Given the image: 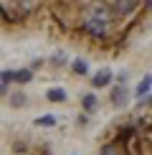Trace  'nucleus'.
Instances as JSON below:
<instances>
[{
    "label": "nucleus",
    "mask_w": 152,
    "mask_h": 155,
    "mask_svg": "<svg viewBox=\"0 0 152 155\" xmlns=\"http://www.w3.org/2000/svg\"><path fill=\"white\" fill-rule=\"evenodd\" d=\"M81 104H84L86 112H97V104H99V102H97V97H94V94H86L84 99H81Z\"/></svg>",
    "instance_id": "0eeeda50"
},
{
    "label": "nucleus",
    "mask_w": 152,
    "mask_h": 155,
    "mask_svg": "<svg viewBox=\"0 0 152 155\" xmlns=\"http://www.w3.org/2000/svg\"><path fill=\"white\" fill-rule=\"evenodd\" d=\"M8 102H10V107L21 109V107H25V102H28V97H25V94H21V92H13V94L8 97Z\"/></svg>",
    "instance_id": "39448f33"
},
{
    "label": "nucleus",
    "mask_w": 152,
    "mask_h": 155,
    "mask_svg": "<svg viewBox=\"0 0 152 155\" xmlns=\"http://www.w3.org/2000/svg\"><path fill=\"white\" fill-rule=\"evenodd\" d=\"M46 97H48V102H66V92H63V89H48L46 92Z\"/></svg>",
    "instance_id": "423d86ee"
},
{
    "label": "nucleus",
    "mask_w": 152,
    "mask_h": 155,
    "mask_svg": "<svg viewBox=\"0 0 152 155\" xmlns=\"http://www.w3.org/2000/svg\"><path fill=\"white\" fill-rule=\"evenodd\" d=\"M150 84H152V76H144V79L139 81V87H137V94H144L150 89Z\"/></svg>",
    "instance_id": "1a4fd4ad"
},
{
    "label": "nucleus",
    "mask_w": 152,
    "mask_h": 155,
    "mask_svg": "<svg viewBox=\"0 0 152 155\" xmlns=\"http://www.w3.org/2000/svg\"><path fill=\"white\" fill-rule=\"evenodd\" d=\"M152 28V0H0V36L46 33L97 59H119Z\"/></svg>",
    "instance_id": "f257e3e1"
},
{
    "label": "nucleus",
    "mask_w": 152,
    "mask_h": 155,
    "mask_svg": "<svg viewBox=\"0 0 152 155\" xmlns=\"http://www.w3.org/2000/svg\"><path fill=\"white\" fill-rule=\"evenodd\" d=\"M71 69H74V74H79V76H84V74L89 71V69H86V61H81V59H79V61H74V64H71Z\"/></svg>",
    "instance_id": "6e6552de"
},
{
    "label": "nucleus",
    "mask_w": 152,
    "mask_h": 155,
    "mask_svg": "<svg viewBox=\"0 0 152 155\" xmlns=\"http://www.w3.org/2000/svg\"><path fill=\"white\" fill-rule=\"evenodd\" d=\"M109 84H112V69H101L99 74H94V76H91V87H97V89L109 87Z\"/></svg>",
    "instance_id": "7ed1b4c3"
},
{
    "label": "nucleus",
    "mask_w": 152,
    "mask_h": 155,
    "mask_svg": "<svg viewBox=\"0 0 152 155\" xmlns=\"http://www.w3.org/2000/svg\"><path fill=\"white\" fill-rule=\"evenodd\" d=\"M30 79H33V71H30V69H21V71L13 74V81L15 84H28Z\"/></svg>",
    "instance_id": "20e7f679"
},
{
    "label": "nucleus",
    "mask_w": 152,
    "mask_h": 155,
    "mask_svg": "<svg viewBox=\"0 0 152 155\" xmlns=\"http://www.w3.org/2000/svg\"><path fill=\"white\" fill-rule=\"evenodd\" d=\"M0 81H3V84L13 81V71H3V74H0Z\"/></svg>",
    "instance_id": "9b49d317"
},
{
    "label": "nucleus",
    "mask_w": 152,
    "mask_h": 155,
    "mask_svg": "<svg viewBox=\"0 0 152 155\" xmlns=\"http://www.w3.org/2000/svg\"><path fill=\"white\" fill-rule=\"evenodd\" d=\"M109 104H112V107H117V109L127 107V104H129V89L122 87V84L112 87V92H109Z\"/></svg>",
    "instance_id": "f03ea898"
},
{
    "label": "nucleus",
    "mask_w": 152,
    "mask_h": 155,
    "mask_svg": "<svg viewBox=\"0 0 152 155\" xmlns=\"http://www.w3.org/2000/svg\"><path fill=\"white\" fill-rule=\"evenodd\" d=\"M36 125H51V127H53V125H56V120L51 117V114H46V117H38V120H36Z\"/></svg>",
    "instance_id": "9d476101"
}]
</instances>
